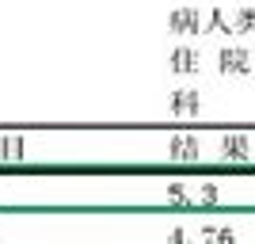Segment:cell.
I'll use <instances>...</instances> for the list:
<instances>
[{
    "mask_svg": "<svg viewBox=\"0 0 255 244\" xmlns=\"http://www.w3.org/2000/svg\"><path fill=\"white\" fill-rule=\"evenodd\" d=\"M23 157V138H0V160H19Z\"/></svg>",
    "mask_w": 255,
    "mask_h": 244,
    "instance_id": "obj_1",
    "label": "cell"
},
{
    "mask_svg": "<svg viewBox=\"0 0 255 244\" xmlns=\"http://www.w3.org/2000/svg\"><path fill=\"white\" fill-rule=\"evenodd\" d=\"M171 157H187V160H191L194 157V141L191 138H175V141H171Z\"/></svg>",
    "mask_w": 255,
    "mask_h": 244,
    "instance_id": "obj_2",
    "label": "cell"
},
{
    "mask_svg": "<svg viewBox=\"0 0 255 244\" xmlns=\"http://www.w3.org/2000/svg\"><path fill=\"white\" fill-rule=\"evenodd\" d=\"M171 69H194V50H175L171 53Z\"/></svg>",
    "mask_w": 255,
    "mask_h": 244,
    "instance_id": "obj_3",
    "label": "cell"
}]
</instances>
